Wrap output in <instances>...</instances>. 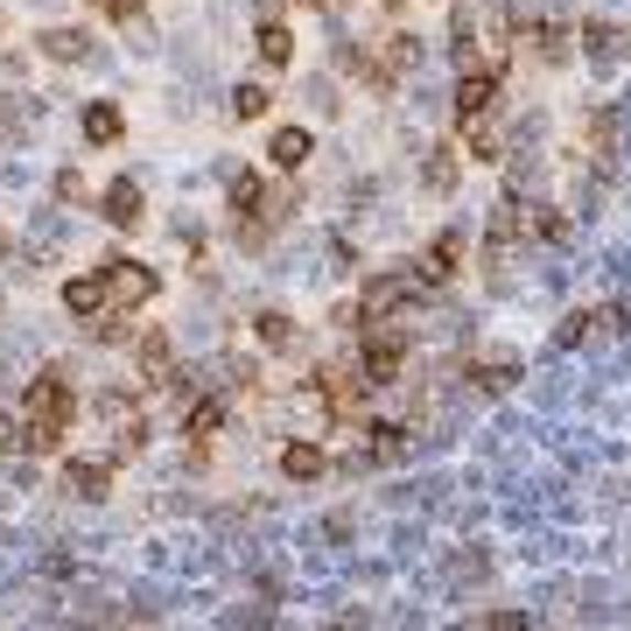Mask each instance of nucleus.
<instances>
[{"label": "nucleus", "instance_id": "nucleus-2", "mask_svg": "<svg viewBox=\"0 0 631 631\" xmlns=\"http://www.w3.org/2000/svg\"><path fill=\"white\" fill-rule=\"evenodd\" d=\"M414 302V274H372L358 289V323H393Z\"/></svg>", "mask_w": 631, "mask_h": 631}, {"label": "nucleus", "instance_id": "nucleus-22", "mask_svg": "<svg viewBox=\"0 0 631 631\" xmlns=\"http://www.w3.org/2000/svg\"><path fill=\"white\" fill-rule=\"evenodd\" d=\"M421 183H428L435 197H449V189H456V148H435L428 168H421Z\"/></svg>", "mask_w": 631, "mask_h": 631}, {"label": "nucleus", "instance_id": "nucleus-28", "mask_svg": "<svg viewBox=\"0 0 631 631\" xmlns=\"http://www.w3.org/2000/svg\"><path fill=\"white\" fill-rule=\"evenodd\" d=\"M141 8H148V0H106L112 22H141Z\"/></svg>", "mask_w": 631, "mask_h": 631}, {"label": "nucleus", "instance_id": "nucleus-15", "mask_svg": "<svg viewBox=\"0 0 631 631\" xmlns=\"http://www.w3.org/2000/svg\"><path fill=\"white\" fill-rule=\"evenodd\" d=\"M597 330H618V309H576V316L562 323V337H554V344H562V351H576V344H589Z\"/></svg>", "mask_w": 631, "mask_h": 631}, {"label": "nucleus", "instance_id": "nucleus-30", "mask_svg": "<svg viewBox=\"0 0 631 631\" xmlns=\"http://www.w3.org/2000/svg\"><path fill=\"white\" fill-rule=\"evenodd\" d=\"M323 8H351V0H323Z\"/></svg>", "mask_w": 631, "mask_h": 631}, {"label": "nucleus", "instance_id": "nucleus-3", "mask_svg": "<svg viewBox=\"0 0 631 631\" xmlns=\"http://www.w3.org/2000/svg\"><path fill=\"white\" fill-rule=\"evenodd\" d=\"M106 289L120 309H141V302H155V266H141V260H106Z\"/></svg>", "mask_w": 631, "mask_h": 631}, {"label": "nucleus", "instance_id": "nucleus-26", "mask_svg": "<svg viewBox=\"0 0 631 631\" xmlns=\"http://www.w3.org/2000/svg\"><path fill=\"white\" fill-rule=\"evenodd\" d=\"M232 210L246 218V210H260V176H232Z\"/></svg>", "mask_w": 631, "mask_h": 631}, {"label": "nucleus", "instance_id": "nucleus-1", "mask_svg": "<svg viewBox=\"0 0 631 631\" xmlns=\"http://www.w3.org/2000/svg\"><path fill=\"white\" fill-rule=\"evenodd\" d=\"M70 414H78V393H70L64 372H35L22 387V443L35 456H50L70 435Z\"/></svg>", "mask_w": 631, "mask_h": 631}, {"label": "nucleus", "instance_id": "nucleus-23", "mask_svg": "<svg viewBox=\"0 0 631 631\" xmlns=\"http://www.w3.org/2000/svg\"><path fill=\"white\" fill-rule=\"evenodd\" d=\"M266 106H274V91H266V85H239L232 91V120H266Z\"/></svg>", "mask_w": 631, "mask_h": 631}, {"label": "nucleus", "instance_id": "nucleus-19", "mask_svg": "<svg viewBox=\"0 0 631 631\" xmlns=\"http://www.w3.org/2000/svg\"><path fill=\"white\" fill-rule=\"evenodd\" d=\"M218 428H225V400L218 393L197 400V407H183V435H197V443H204V435H218Z\"/></svg>", "mask_w": 631, "mask_h": 631}, {"label": "nucleus", "instance_id": "nucleus-31", "mask_svg": "<svg viewBox=\"0 0 631 631\" xmlns=\"http://www.w3.org/2000/svg\"><path fill=\"white\" fill-rule=\"evenodd\" d=\"M302 8H323V0H302Z\"/></svg>", "mask_w": 631, "mask_h": 631}, {"label": "nucleus", "instance_id": "nucleus-14", "mask_svg": "<svg viewBox=\"0 0 631 631\" xmlns=\"http://www.w3.org/2000/svg\"><path fill=\"white\" fill-rule=\"evenodd\" d=\"M520 232H526V218H520L512 204H499V210H491V239H485V260L499 266V260L512 253V246H520Z\"/></svg>", "mask_w": 631, "mask_h": 631}, {"label": "nucleus", "instance_id": "nucleus-25", "mask_svg": "<svg viewBox=\"0 0 631 631\" xmlns=\"http://www.w3.org/2000/svg\"><path fill=\"white\" fill-rule=\"evenodd\" d=\"M533 232H541L547 246H562V239H568V218H562L554 204H541V210H533Z\"/></svg>", "mask_w": 631, "mask_h": 631}, {"label": "nucleus", "instance_id": "nucleus-27", "mask_svg": "<svg viewBox=\"0 0 631 631\" xmlns=\"http://www.w3.org/2000/svg\"><path fill=\"white\" fill-rule=\"evenodd\" d=\"M470 379H477V387H485V393H505V387H512V379H520V372H512V366H477Z\"/></svg>", "mask_w": 631, "mask_h": 631}, {"label": "nucleus", "instance_id": "nucleus-21", "mask_svg": "<svg viewBox=\"0 0 631 631\" xmlns=\"http://www.w3.org/2000/svg\"><path fill=\"white\" fill-rule=\"evenodd\" d=\"M253 337L266 344V351H289V344H295V323L281 316V309H260V316H253Z\"/></svg>", "mask_w": 631, "mask_h": 631}, {"label": "nucleus", "instance_id": "nucleus-8", "mask_svg": "<svg viewBox=\"0 0 631 631\" xmlns=\"http://www.w3.org/2000/svg\"><path fill=\"white\" fill-rule=\"evenodd\" d=\"M464 253H470L464 232H435V246L421 253V281H428V289H435V281H449L456 266H464Z\"/></svg>", "mask_w": 631, "mask_h": 631}, {"label": "nucleus", "instance_id": "nucleus-20", "mask_svg": "<svg viewBox=\"0 0 631 631\" xmlns=\"http://www.w3.org/2000/svg\"><path fill=\"white\" fill-rule=\"evenodd\" d=\"M85 50H91L85 29H43V56H56V64H78Z\"/></svg>", "mask_w": 631, "mask_h": 631}, {"label": "nucleus", "instance_id": "nucleus-5", "mask_svg": "<svg viewBox=\"0 0 631 631\" xmlns=\"http://www.w3.org/2000/svg\"><path fill=\"white\" fill-rule=\"evenodd\" d=\"M106 302H112L106 266H91V274H70V281H64V309L78 316V323H99V316H106Z\"/></svg>", "mask_w": 631, "mask_h": 631}, {"label": "nucleus", "instance_id": "nucleus-7", "mask_svg": "<svg viewBox=\"0 0 631 631\" xmlns=\"http://www.w3.org/2000/svg\"><path fill=\"white\" fill-rule=\"evenodd\" d=\"M99 204H106V225H120V232H133V225L148 218V197H141V183H133V176H112Z\"/></svg>", "mask_w": 631, "mask_h": 631}, {"label": "nucleus", "instance_id": "nucleus-16", "mask_svg": "<svg viewBox=\"0 0 631 631\" xmlns=\"http://www.w3.org/2000/svg\"><path fill=\"white\" fill-rule=\"evenodd\" d=\"M168 358H176V344H168V330H148V337H141V379H148V387L176 379V372H168Z\"/></svg>", "mask_w": 631, "mask_h": 631}, {"label": "nucleus", "instance_id": "nucleus-13", "mask_svg": "<svg viewBox=\"0 0 631 631\" xmlns=\"http://www.w3.org/2000/svg\"><path fill=\"white\" fill-rule=\"evenodd\" d=\"M323 470H330V456H323L316 443H289V449H281V477H289V485H316Z\"/></svg>", "mask_w": 631, "mask_h": 631}, {"label": "nucleus", "instance_id": "nucleus-29", "mask_svg": "<svg viewBox=\"0 0 631 631\" xmlns=\"http://www.w3.org/2000/svg\"><path fill=\"white\" fill-rule=\"evenodd\" d=\"M14 443H22V428H14V421L0 414V449H14Z\"/></svg>", "mask_w": 631, "mask_h": 631}, {"label": "nucleus", "instance_id": "nucleus-6", "mask_svg": "<svg viewBox=\"0 0 631 631\" xmlns=\"http://www.w3.org/2000/svg\"><path fill=\"white\" fill-rule=\"evenodd\" d=\"M499 106V70H464V85H456V127L464 120H485V112Z\"/></svg>", "mask_w": 631, "mask_h": 631}, {"label": "nucleus", "instance_id": "nucleus-11", "mask_svg": "<svg viewBox=\"0 0 631 631\" xmlns=\"http://www.w3.org/2000/svg\"><path fill=\"white\" fill-rule=\"evenodd\" d=\"M316 155V141H309V127H281L274 133V141H266V162H274V168H289V176H295V168L302 162H309Z\"/></svg>", "mask_w": 631, "mask_h": 631}, {"label": "nucleus", "instance_id": "nucleus-9", "mask_svg": "<svg viewBox=\"0 0 631 631\" xmlns=\"http://www.w3.org/2000/svg\"><path fill=\"white\" fill-rule=\"evenodd\" d=\"M112 485V464H99V456H70L64 464V491H78V499H106Z\"/></svg>", "mask_w": 631, "mask_h": 631}, {"label": "nucleus", "instance_id": "nucleus-32", "mask_svg": "<svg viewBox=\"0 0 631 631\" xmlns=\"http://www.w3.org/2000/svg\"><path fill=\"white\" fill-rule=\"evenodd\" d=\"M0 253H8V239H0Z\"/></svg>", "mask_w": 631, "mask_h": 631}, {"label": "nucleus", "instance_id": "nucleus-18", "mask_svg": "<svg viewBox=\"0 0 631 631\" xmlns=\"http://www.w3.org/2000/svg\"><path fill=\"white\" fill-rule=\"evenodd\" d=\"M253 43H260V64H289V56H295V35H289V22H260V35H253Z\"/></svg>", "mask_w": 631, "mask_h": 631}, {"label": "nucleus", "instance_id": "nucleus-4", "mask_svg": "<svg viewBox=\"0 0 631 631\" xmlns=\"http://www.w3.org/2000/svg\"><path fill=\"white\" fill-rule=\"evenodd\" d=\"M400 366H407V337H372L366 344V358H358V379H366V387H393L400 379Z\"/></svg>", "mask_w": 631, "mask_h": 631}, {"label": "nucleus", "instance_id": "nucleus-12", "mask_svg": "<svg viewBox=\"0 0 631 631\" xmlns=\"http://www.w3.org/2000/svg\"><path fill=\"white\" fill-rule=\"evenodd\" d=\"M120 133H127V120H120V106H112V99L85 106V141L91 148H120Z\"/></svg>", "mask_w": 631, "mask_h": 631}, {"label": "nucleus", "instance_id": "nucleus-17", "mask_svg": "<svg viewBox=\"0 0 631 631\" xmlns=\"http://www.w3.org/2000/svg\"><path fill=\"white\" fill-rule=\"evenodd\" d=\"M583 43H589V56H624L631 50V29H618V22H583Z\"/></svg>", "mask_w": 631, "mask_h": 631}, {"label": "nucleus", "instance_id": "nucleus-24", "mask_svg": "<svg viewBox=\"0 0 631 631\" xmlns=\"http://www.w3.org/2000/svg\"><path fill=\"white\" fill-rule=\"evenodd\" d=\"M464 133H470V155L477 162H499V133H491L485 120H464Z\"/></svg>", "mask_w": 631, "mask_h": 631}, {"label": "nucleus", "instance_id": "nucleus-10", "mask_svg": "<svg viewBox=\"0 0 631 631\" xmlns=\"http://www.w3.org/2000/svg\"><path fill=\"white\" fill-rule=\"evenodd\" d=\"M366 456V464H400L407 456V428H393V421H372L366 428V449H351V464Z\"/></svg>", "mask_w": 631, "mask_h": 631}]
</instances>
